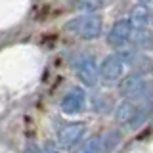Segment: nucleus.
I'll return each mask as SVG.
<instances>
[{"label": "nucleus", "instance_id": "1", "mask_svg": "<svg viewBox=\"0 0 153 153\" xmlns=\"http://www.w3.org/2000/svg\"><path fill=\"white\" fill-rule=\"evenodd\" d=\"M65 29L71 35H76L84 40H94L103 31V19L96 13H82V16H75L73 19H69L65 23Z\"/></svg>", "mask_w": 153, "mask_h": 153}, {"label": "nucleus", "instance_id": "2", "mask_svg": "<svg viewBox=\"0 0 153 153\" xmlns=\"http://www.w3.org/2000/svg\"><path fill=\"white\" fill-rule=\"evenodd\" d=\"M134 35V27L128 19H119V21L113 23V27L109 29L107 33V42L115 48H123L126 42L132 40Z\"/></svg>", "mask_w": 153, "mask_h": 153}, {"label": "nucleus", "instance_id": "3", "mask_svg": "<svg viewBox=\"0 0 153 153\" xmlns=\"http://www.w3.org/2000/svg\"><path fill=\"white\" fill-rule=\"evenodd\" d=\"M100 75H102V79H103L107 84H111V82H115V80H119V76L123 75V61H121V57H119L117 54L107 56V57L103 59V63H102Z\"/></svg>", "mask_w": 153, "mask_h": 153}, {"label": "nucleus", "instance_id": "4", "mask_svg": "<svg viewBox=\"0 0 153 153\" xmlns=\"http://www.w3.org/2000/svg\"><path fill=\"white\" fill-rule=\"evenodd\" d=\"M76 73H79L80 80L84 84H94L98 80V65H96L94 57L90 56H82L76 63Z\"/></svg>", "mask_w": 153, "mask_h": 153}, {"label": "nucleus", "instance_id": "5", "mask_svg": "<svg viewBox=\"0 0 153 153\" xmlns=\"http://www.w3.org/2000/svg\"><path fill=\"white\" fill-rule=\"evenodd\" d=\"M143 88H146V80H143V76H142L140 73L128 75L126 79L123 80V84H121L123 94H124V96H132V98H136V96L140 94Z\"/></svg>", "mask_w": 153, "mask_h": 153}, {"label": "nucleus", "instance_id": "6", "mask_svg": "<svg viewBox=\"0 0 153 153\" xmlns=\"http://www.w3.org/2000/svg\"><path fill=\"white\" fill-rule=\"evenodd\" d=\"M149 10L147 6H143V4H136L132 10H130V17H128V21L132 23L134 31H138V29H146L149 25Z\"/></svg>", "mask_w": 153, "mask_h": 153}, {"label": "nucleus", "instance_id": "7", "mask_svg": "<svg viewBox=\"0 0 153 153\" xmlns=\"http://www.w3.org/2000/svg\"><path fill=\"white\" fill-rule=\"evenodd\" d=\"M84 107V94L80 90H73L71 94L65 96L63 100V109L67 113H76Z\"/></svg>", "mask_w": 153, "mask_h": 153}, {"label": "nucleus", "instance_id": "8", "mask_svg": "<svg viewBox=\"0 0 153 153\" xmlns=\"http://www.w3.org/2000/svg\"><path fill=\"white\" fill-rule=\"evenodd\" d=\"M107 0H75L73 6L79 10V12H86V13H96L98 10H102Z\"/></svg>", "mask_w": 153, "mask_h": 153}, {"label": "nucleus", "instance_id": "9", "mask_svg": "<svg viewBox=\"0 0 153 153\" xmlns=\"http://www.w3.org/2000/svg\"><path fill=\"white\" fill-rule=\"evenodd\" d=\"M132 42L138 48H146V46L153 44V36L147 33V29H138V31H134V35H132Z\"/></svg>", "mask_w": 153, "mask_h": 153}, {"label": "nucleus", "instance_id": "10", "mask_svg": "<svg viewBox=\"0 0 153 153\" xmlns=\"http://www.w3.org/2000/svg\"><path fill=\"white\" fill-rule=\"evenodd\" d=\"M136 113H138V109L134 107V103L126 102V103H123L121 107H119L117 117H119V121H123V123H130L132 119L136 117Z\"/></svg>", "mask_w": 153, "mask_h": 153}, {"label": "nucleus", "instance_id": "11", "mask_svg": "<svg viewBox=\"0 0 153 153\" xmlns=\"http://www.w3.org/2000/svg\"><path fill=\"white\" fill-rule=\"evenodd\" d=\"M153 0H140V4H143V6H146V4H151Z\"/></svg>", "mask_w": 153, "mask_h": 153}]
</instances>
